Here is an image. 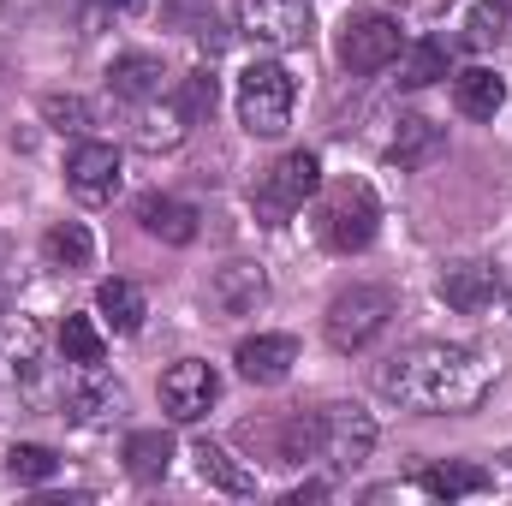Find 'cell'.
Segmentation results:
<instances>
[{"label":"cell","instance_id":"836d02e7","mask_svg":"<svg viewBox=\"0 0 512 506\" xmlns=\"http://www.w3.org/2000/svg\"><path fill=\"white\" fill-rule=\"evenodd\" d=\"M102 6H120V12H137V6H143V0H102Z\"/></svg>","mask_w":512,"mask_h":506},{"label":"cell","instance_id":"5b68a950","mask_svg":"<svg viewBox=\"0 0 512 506\" xmlns=\"http://www.w3.org/2000/svg\"><path fill=\"white\" fill-rule=\"evenodd\" d=\"M316 185H322V161H316L310 149H292V155H280V161L256 179L251 203L268 227H280V221H292V215L316 197Z\"/></svg>","mask_w":512,"mask_h":506},{"label":"cell","instance_id":"6da1fadb","mask_svg":"<svg viewBox=\"0 0 512 506\" xmlns=\"http://www.w3.org/2000/svg\"><path fill=\"white\" fill-rule=\"evenodd\" d=\"M495 376H501V364L483 346L417 340V346L393 352L387 364H376V393L399 411H417V417H465L489 399Z\"/></svg>","mask_w":512,"mask_h":506},{"label":"cell","instance_id":"ba28073f","mask_svg":"<svg viewBox=\"0 0 512 506\" xmlns=\"http://www.w3.org/2000/svg\"><path fill=\"white\" fill-rule=\"evenodd\" d=\"M233 18L256 48H298L310 42V24H316L310 0H233Z\"/></svg>","mask_w":512,"mask_h":506},{"label":"cell","instance_id":"4fadbf2b","mask_svg":"<svg viewBox=\"0 0 512 506\" xmlns=\"http://www.w3.org/2000/svg\"><path fill=\"white\" fill-rule=\"evenodd\" d=\"M233 364H239V376L245 381L274 387V381L292 376V364H298V340H292V334H256V340H245V346L233 352Z\"/></svg>","mask_w":512,"mask_h":506},{"label":"cell","instance_id":"7c38bea8","mask_svg":"<svg viewBox=\"0 0 512 506\" xmlns=\"http://www.w3.org/2000/svg\"><path fill=\"white\" fill-rule=\"evenodd\" d=\"M435 292H441L459 316H483V310L495 304L501 280H495V268H489V262H447V268H441V280H435Z\"/></svg>","mask_w":512,"mask_h":506},{"label":"cell","instance_id":"d4e9b609","mask_svg":"<svg viewBox=\"0 0 512 506\" xmlns=\"http://www.w3.org/2000/svg\"><path fill=\"white\" fill-rule=\"evenodd\" d=\"M96 310L108 316V328H114V334H137V328H143V316H149V304H143V292H137L131 280H102Z\"/></svg>","mask_w":512,"mask_h":506},{"label":"cell","instance_id":"d6986e66","mask_svg":"<svg viewBox=\"0 0 512 506\" xmlns=\"http://www.w3.org/2000/svg\"><path fill=\"white\" fill-rule=\"evenodd\" d=\"M441 126L435 120H423V114H405L399 120V131H393V143H387V161L393 167H429L435 155H441Z\"/></svg>","mask_w":512,"mask_h":506},{"label":"cell","instance_id":"8992f818","mask_svg":"<svg viewBox=\"0 0 512 506\" xmlns=\"http://www.w3.org/2000/svg\"><path fill=\"white\" fill-rule=\"evenodd\" d=\"M399 48H405V36H399V18L393 12H352L346 24H340V42H334V54H340V66L346 72H358V78H370V72H382L399 60Z\"/></svg>","mask_w":512,"mask_h":506},{"label":"cell","instance_id":"52a82bcc","mask_svg":"<svg viewBox=\"0 0 512 506\" xmlns=\"http://www.w3.org/2000/svg\"><path fill=\"white\" fill-rule=\"evenodd\" d=\"M316 435H322V465H334V471H358L376 453V417L364 405H352V399L322 405L316 411Z\"/></svg>","mask_w":512,"mask_h":506},{"label":"cell","instance_id":"7402d4cb","mask_svg":"<svg viewBox=\"0 0 512 506\" xmlns=\"http://www.w3.org/2000/svg\"><path fill=\"white\" fill-rule=\"evenodd\" d=\"M417 489L435 495V501H465V495H483L489 489V471L483 465H465V459H447V465H429L417 477Z\"/></svg>","mask_w":512,"mask_h":506},{"label":"cell","instance_id":"cb8c5ba5","mask_svg":"<svg viewBox=\"0 0 512 506\" xmlns=\"http://www.w3.org/2000/svg\"><path fill=\"white\" fill-rule=\"evenodd\" d=\"M90 256H96V239H90L84 221H54L42 233V262L48 268H90Z\"/></svg>","mask_w":512,"mask_h":506},{"label":"cell","instance_id":"83f0119b","mask_svg":"<svg viewBox=\"0 0 512 506\" xmlns=\"http://www.w3.org/2000/svg\"><path fill=\"white\" fill-rule=\"evenodd\" d=\"M60 352H66V364H78V370H90V364L108 358L102 328H96L90 316H66V322H60Z\"/></svg>","mask_w":512,"mask_h":506},{"label":"cell","instance_id":"30bf717a","mask_svg":"<svg viewBox=\"0 0 512 506\" xmlns=\"http://www.w3.org/2000/svg\"><path fill=\"white\" fill-rule=\"evenodd\" d=\"M66 185H72L78 203H114V191H120V149L96 143V137L78 143L66 155Z\"/></svg>","mask_w":512,"mask_h":506},{"label":"cell","instance_id":"9c48e42d","mask_svg":"<svg viewBox=\"0 0 512 506\" xmlns=\"http://www.w3.org/2000/svg\"><path fill=\"white\" fill-rule=\"evenodd\" d=\"M215 399H221V376H215V364H203V358H185V364H173V370L161 376V411H167L173 423H197Z\"/></svg>","mask_w":512,"mask_h":506},{"label":"cell","instance_id":"2e32d148","mask_svg":"<svg viewBox=\"0 0 512 506\" xmlns=\"http://www.w3.org/2000/svg\"><path fill=\"white\" fill-rule=\"evenodd\" d=\"M262 435H268V465H310V459H322L316 411H292V417L268 423Z\"/></svg>","mask_w":512,"mask_h":506},{"label":"cell","instance_id":"4316f807","mask_svg":"<svg viewBox=\"0 0 512 506\" xmlns=\"http://www.w3.org/2000/svg\"><path fill=\"white\" fill-rule=\"evenodd\" d=\"M185 131H191V114L167 96L161 114H143L137 120V149H173V143H185Z\"/></svg>","mask_w":512,"mask_h":506},{"label":"cell","instance_id":"ffe728a7","mask_svg":"<svg viewBox=\"0 0 512 506\" xmlns=\"http://www.w3.org/2000/svg\"><path fill=\"white\" fill-rule=\"evenodd\" d=\"M161 18H167L179 36L203 42L209 54H221V48H227V30H221V18H215V6H209V0H161Z\"/></svg>","mask_w":512,"mask_h":506},{"label":"cell","instance_id":"d6a6232c","mask_svg":"<svg viewBox=\"0 0 512 506\" xmlns=\"http://www.w3.org/2000/svg\"><path fill=\"white\" fill-rule=\"evenodd\" d=\"M322 495H328V489H322V483H304V489H292V495H286V506H304V501H322Z\"/></svg>","mask_w":512,"mask_h":506},{"label":"cell","instance_id":"7a4b0ae2","mask_svg":"<svg viewBox=\"0 0 512 506\" xmlns=\"http://www.w3.org/2000/svg\"><path fill=\"white\" fill-rule=\"evenodd\" d=\"M393 316H399V292L382 286V280H358V286H346V292L328 304L322 334H328L334 352H364L370 340H382L387 334Z\"/></svg>","mask_w":512,"mask_h":506},{"label":"cell","instance_id":"277c9868","mask_svg":"<svg viewBox=\"0 0 512 506\" xmlns=\"http://www.w3.org/2000/svg\"><path fill=\"white\" fill-rule=\"evenodd\" d=\"M376 233H382V203H376V191L364 179H346V185H334L322 197V239H328V251L340 256L370 251Z\"/></svg>","mask_w":512,"mask_h":506},{"label":"cell","instance_id":"44dd1931","mask_svg":"<svg viewBox=\"0 0 512 506\" xmlns=\"http://www.w3.org/2000/svg\"><path fill=\"white\" fill-rule=\"evenodd\" d=\"M191 459H197V477H203L209 489H221V495H239V501H245V495H256V477L239 465V459H233V453H227V447H215V441H197V453H191Z\"/></svg>","mask_w":512,"mask_h":506},{"label":"cell","instance_id":"9a60e30c","mask_svg":"<svg viewBox=\"0 0 512 506\" xmlns=\"http://www.w3.org/2000/svg\"><path fill=\"white\" fill-rule=\"evenodd\" d=\"M137 227H143L149 239H161V245H191V239H197V209L179 203V197L149 191V197H137Z\"/></svg>","mask_w":512,"mask_h":506},{"label":"cell","instance_id":"5bb4252c","mask_svg":"<svg viewBox=\"0 0 512 506\" xmlns=\"http://www.w3.org/2000/svg\"><path fill=\"white\" fill-rule=\"evenodd\" d=\"M120 381L102 376V364H90V370H78V381H66V417L72 423H108L114 411H120Z\"/></svg>","mask_w":512,"mask_h":506},{"label":"cell","instance_id":"1f68e13d","mask_svg":"<svg viewBox=\"0 0 512 506\" xmlns=\"http://www.w3.org/2000/svg\"><path fill=\"white\" fill-rule=\"evenodd\" d=\"M42 120L54 131H84L90 126V102L84 96H42Z\"/></svg>","mask_w":512,"mask_h":506},{"label":"cell","instance_id":"4dcf8cb0","mask_svg":"<svg viewBox=\"0 0 512 506\" xmlns=\"http://www.w3.org/2000/svg\"><path fill=\"white\" fill-rule=\"evenodd\" d=\"M6 471H12L18 483H48V477L60 471V459H54L48 447H12V453H6Z\"/></svg>","mask_w":512,"mask_h":506},{"label":"cell","instance_id":"603a6c76","mask_svg":"<svg viewBox=\"0 0 512 506\" xmlns=\"http://www.w3.org/2000/svg\"><path fill=\"white\" fill-rule=\"evenodd\" d=\"M173 465V435L167 429H131L126 435V471L137 483H161Z\"/></svg>","mask_w":512,"mask_h":506},{"label":"cell","instance_id":"e0dca14e","mask_svg":"<svg viewBox=\"0 0 512 506\" xmlns=\"http://www.w3.org/2000/svg\"><path fill=\"white\" fill-rule=\"evenodd\" d=\"M161 78H167V72H161L155 54H120V60L108 66V90H114L120 102H137V108H143V102H161Z\"/></svg>","mask_w":512,"mask_h":506},{"label":"cell","instance_id":"8fae6325","mask_svg":"<svg viewBox=\"0 0 512 506\" xmlns=\"http://www.w3.org/2000/svg\"><path fill=\"white\" fill-rule=\"evenodd\" d=\"M209 304H215L221 316H256V310L268 304V274H262L256 262H227V268H215Z\"/></svg>","mask_w":512,"mask_h":506},{"label":"cell","instance_id":"ac0fdd59","mask_svg":"<svg viewBox=\"0 0 512 506\" xmlns=\"http://www.w3.org/2000/svg\"><path fill=\"white\" fill-rule=\"evenodd\" d=\"M453 102H459L465 120H495L501 102H507V84H501V72H489V66H465V72L453 78Z\"/></svg>","mask_w":512,"mask_h":506},{"label":"cell","instance_id":"484cf974","mask_svg":"<svg viewBox=\"0 0 512 506\" xmlns=\"http://www.w3.org/2000/svg\"><path fill=\"white\" fill-rule=\"evenodd\" d=\"M441 78H447V48H441L435 36L399 48V84H405V90H429V84H441Z\"/></svg>","mask_w":512,"mask_h":506},{"label":"cell","instance_id":"3957f363","mask_svg":"<svg viewBox=\"0 0 512 506\" xmlns=\"http://www.w3.org/2000/svg\"><path fill=\"white\" fill-rule=\"evenodd\" d=\"M292 102H298V84L280 60H251L239 72V120L251 137H280L292 126Z\"/></svg>","mask_w":512,"mask_h":506},{"label":"cell","instance_id":"f1b7e54d","mask_svg":"<svg viewBox=\"0 0 512 506\" xmlns=\"http://www.w3.org/2000/svg\"><path fill=\"white\" fill-rule=\"evenodd\" d=\"M507 24H512L507 0H483V6L465 18V42H471V48H495V42L507 36Z\"/></svg>","mask_w":512,"mask_h":506},{"label":"cell","instance_id":"f546056e","mask_svg":"<svg viewBox=\"0 0 512 506\" xmlns=\"http://www.w3.org/2000/svg\"><path fill=\"white\" fill-rule=\"evenodd\" d=\"M173 102L191 114V126L203 120V114H215V72L209 66H197V72H185V84L173 90Z\"/></svg>","mask_w":512,"mask_h":506},{"label":"cell","instance_id":"e575fe53","mask_svg":"<svg viewBox=\"0 0 512 506\" xmlns=\"http://www.w3.org/2000/svg\"><path fill=\"white\" fill-rule=\"evenodd\" d=\"M507 310H512V298H507Z\"/></svg>","mask_w":512,"mask_h":506}]
</instances>
